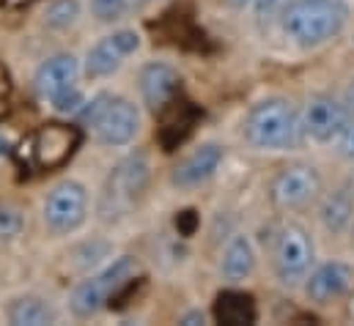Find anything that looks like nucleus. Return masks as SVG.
Instances as JSON below:
<instances>
[{
	"mask_svg": "<svg viewBox=\"0 0 354 326\" xmlns=\"http://www.w3.org/2000/svg\"><path fill=\"white\" fill-rule=\"evenodd\" d=\"M22 228H25L22 211L17 206H11V203H3L0 206V239L11 242V239H17L22 233Z\"/></svg>",
	"mask_w": 354,
	"mask_h": 326,
	"instance_id": "nucleus-25",
	"label": "nucleus"
},
{
	"mask_svg": "<svg viewBox=\"0 0 354 326\" xmlns=\"http://www.w3.org/2000/svg\"><path fill=\"white\" fill-rule=\"evenodd\" d=\"M149 0H91V11L102 22H118L135 11H140Z\"/></svg>",
	"mask_w": 354,
	"mask_h": 326,
	"instance_id": "nucleus-22",
	"label": "nucleus"
},
{
	"mask_svg": "<svg viewBox=\"0 0 354 326\" xmlns=\"http://www.w3.org/2000/svg\"><path fill=\"white\" fill-rule=\"evenodd\" d=\"M335 148H338V154H341L344 160H349V162H354V118L349 121V126L344 129V135L338 137Z\"/></svg>",
	"mask_w": 354,
	"mask_h": 326,
	"instance_id": "nucleus-28",
	"label": "nucleus"
},
{
	"mask_svg": "<svg viewBox=\"0 0 354 326\" xmlns=\"http://www.w3.org/2000/svg\"><path fill=\"white\" fill-rule=\"evenodd\" d=\"M178 324L184 326H198V324H206V316L201 313V310H189V313H184L181 318H178Z\"/></svg>",
	"mask_w": 354,
	"mask_h": 326,
	"instance_id": "nucleus-29",
	"label": "nucleus"
},
{
	"mask_svg": "<svg viewBox=\"0 0 354 326\" xmlns=\"http://www.w3.org/2000/svg\"><path fill=\"white\" fill-rule=\"evenodd\" d=\"M302 288H305V296L313 305L327 307V305L344 299L354 288V263L341 260V258L322 260V263H316L310 269V274L305 277Z\"/></svg>",
	"mask_w": 354,
	"mask_h": 326,
	"instance_id": "nucleus-11",
	"label": "nucleus"
},
{
	"mask_svg": "<svg viewBox=\"0 0 354 326\" xmlns=\"http://www.w3.org/2000/svg\"><path fill=\"white\" fill-rule=\"evenodd\" d=\"M319 222L327 233L344 236L354 225V181L335 186L319 203Z\"/></svg>",
	"mask_w": 354,
	"mask_h": 326,
	"instance_id": "nucleus-16",
	"label": "nucleus"
},
{
	"mask_svg": "<svg viewBox=\"0 0 354 326\" xmlns=\"http://www.w3.org/2000/svg\"><path fill=\"white\" fill-rule=\"evenodd\" d=\"M140 110L135 102H129L127 96H110V102L104 104V110L99 113V118L91 124V132H93V140L99 146H107V148H121V146H129L138 132H140Z\"/></svg>",
	"mask_w": 354,
	"mask_h": 326,
	"instance_id": "nucleus-10",
	"label": "nucleus"
},
{
	"mask_svg": "<svg viewBox=\"0 0 354 326\" xmlns=\"http://www.w3.org/2000/svg\"><path fill=\"white\" fill-rule=\"evenodd\" d=\"M140 88V99L151 113H162L174 99H178L181 90V75L176 66L165 64V61H151L140 69L138 77Z\"/></svg>",
	"mask_w": 354,
	"mask_h": 326,
	"instance_id": "nucleus-12",
	"label": "nucleus"
},
{
	"mask_svg": "<svg viewBox=\"0 0 354 326\" xmlns=\"http://www.w3.org/2000/svg\"><path fill=\"white\" fill-rule=\"evenodd\" d=\"M83 75V61H77L72 52H58L53 58H47L36 75H33V88L41 99H50L55 93H61L64 88L77 85Z\"/></svg>",
	"mask_w": 354,
	"mask_h": 326,
	"instance_id": "nucleus-14",
	"label": "nucleus"
},
{
	"mask_svg": "<svg viewBox=\"0 0 354 326\" xmlns=\"http://www.w3.org/2000/svg\"><path fill=\"white\" fill-rule=\"evenodd\" d=\"M151 181V162L143 151L127 154L121 162L115 164L104 181L102 189V217L104 220H118L124 214L132 211V206H138V200L143 198L146 186Z\"/></svg>",
	"mask_w": 354,
	"mask_h": 326,
	"instance_id": "nucleus-4",
	"label": "nucleus"
},
{
	"mask_svg": "<svg viewBox=\"0 0 354 326\" xmlns=\"http://www.w3.org/2000/svg\"><path fill=\"white\" fill-rule=\"evenodd\" d=\"M135 274V258L132 255H118L107 263H102L96 271H88L72 291L69 296V310L75 318H93L102 313L113 294Z\"/></svg>",
	"mask_w": 354,
	"mask_h": 326,
	"instance_id": "nucleus-5",
	"label": "nucleus"
},
{
	"mask_svg": "<svg viewBox=\"0 0 354 326\" xmlns=\"http://www.w3.org/2000/svg\"><path fill=\"white\" fill-rule=\"evenodd\" d=\"M140 33L135 28H118L107 36H102L96 44H91L83 58V75L91 80H102L115 75L132 55L140 52Z\"/></svg>",
	"mask_w": 354,
	"mask_h": 326,
	"instance_id": "nucleus-9",
	"label": "nucleus"
},
{
	"mask_svg": "<svg viewBox=\"0 0 354 326\" xmlns=\"http://www.w3.org/2000/svg\"><path fill=\"white\" fill-rule=\"evenodd\" d=\"M212 318H214L217 324H228V326L256 324V318H259L256 299H253L248 291L225 288V291H220L217 299H214Z\"/></svg>",
	"mask_w": 354,
	"mask_h": 326,
	"instance_id": "nucleus-17",
	"label": "nucleus"
},
{
	"mask_svg": "<svg viewBox=\"0 0 354 326\" xmlns=\"http://www.w3.org/2000/svg\"><path fill=\"white\" fill-rule=\"evenodd\" d=\"M8 151H11V137L0 132V160H3V157H6Z\"/></svg>",
	"mask_w": 354,
	"mask_h": 326,
	"instance_id": "nucleus-30",
	"label": "nucleus"
},
{
	"mask_svg": "<svg viewBox=\"0 0 354 326\" xmlns=\"http://www.w3.org/2000/svg\"><path fill=\"white\" fill-rule=\"evenodd\" d=\"M324 192L322 173L313 164L297 162L283 167L269 184V200L280 211H297L319 200Z\"/></svg>",
	"mask_w": 354,
	"mask_h": 326,
	"instance_id": "nucleus-8",
	"label": "nucleus"
},
{
	"mask_svg": "<svg viewBox=\"0 0 354 326\" xmlns=\"http://www.w3.org/2000/svg\"><path fill=\"white\" fill-rule=\"evenodd\" d=\"M6 316L14 326H47L58 321L55 307L41 296H17L8 305Z\"/></svg>",
	"mask_w": 354,
	"mask_h": 326,
	"instance_id": "nucleus-19",
	"label": "nucleus"
},
{
	"mask_svg": "<svg viewBox=\"0 0 354 326\" xmlns=\"http://www.w3.org/2000/svg\"><path fill=\"white\" fill-rule=\"evenodd\" d=\"M228 6L239 8V11H253V14H272L280 11L288 0H225Z\"/></svg>",
	"mask_w": 354,
	"mask_h": 326,
	"instance_id": "nucleus-26",
	"label": "nucleus"
},
{
	"mask_svg": "<svg viewBox=\"0 0 354 326\" xmlns=\"http://www.w3.org/2000/svg\"><path fill=\"white\" fill-rule=\"evenodd\" d=\"M316 266V245L302 222H283L272 233V271L280 285L297 288Z\"/></svg>",
	"mask_w": 354,
	"mask_h": 326,
	"instance_id": "nucleus-3",
	"label": "nucleus"
},
{
	"mask_svg": "<svg viewBox=\"0 0 354 326\" xmlns=\"http://www.w3.org/2000/svg\"><path fill=\"white\" fill-rule=\"evenodd\" d=\"M86 99H88V96L80 90V85H72V88H64L61 93L50 96L47 102H50V107H53L58 115H69V118H77V113L83 110Z\"/></svg>",
	"mask_w": 354,
	"mask_h": 326,
	"instance_id": "nucleus-23",
	"label": "nucleus"
},
{
	"mask_svg": "<svg viewBox=\"0 0 354 326\" xmlns=\"http://www.w3.org/2000/svg\"><path fill=\"white\" fill-rule=\"evenodd\" d=\"M242 135L256 151H291L302 137L299 110L286 96H266L248 110Z\"/></svg>",
	"mask_w": 354,
	"mask_h": 326,
	"instance_id": "nucleus-2",
	"label": "nucleus"
},
{
	"mask_svg": "<svg viewBox=\"0 0 354 326\" xmlns=\"http://www.w3.org/2000/svg\"><path fill=\"white\" fill-rule=\"evenodd\" d=\"M352 118L354 113L346 104V99L333 96V93H319L308 99V104L299 113L302 140L313 146H335Z\"/></svg>",
	"mask_w": 354,
	"mask_h": 326,
	"instance_id": "nucleus-6",
	"label": "nucleus"
},
{
	"mask_svg": "<svg viewBox=\"0 0 354 326\" xmlns=\"http://www.w3.org/2000/svg\"><path fill=\"white\" fill-rule=\"evenodd\" d=\"M75 132L72 129H64V126H47L39 132V140H36V154H39V162L41 164H61L75 148Z\"/></svg>",
	"mask_w": 354,
	"mask_h": 326,
	"instance_id": "nucleus-20",
	"label": "nucleus"
},
{
	"mask_svg": "<svg viewBox=\"0 0 354 326\" xmlns=\"http://www.w3.org/2000/svg\"><path fill=\"white\" fill-rule=\"evenodd\" d=\"M198 211H192V209H187V211H178L176 214V231L184 236V239H189L195 231H198Z\"/></svg>",
	"mask_w": 354,
	"mask_h": 326,
	"instance_id": "nucleus-27",
	"label": "nucleus"
},
{
	"mask_svg": "<svg viewBox=\"0 0 354 326\" xmlns=\"http://www.w3.org/2000/svg\"><path fill=\"white\" fill-rule=\"evenodd\" d=\"M113 247L102 239H93V242H83V245L75 249V258H77V266L83 271H91L93 266H102L107 258H110Z\"/></svg>",
	"mask_w": 354,
	"mask_h": 326,
	"instance_id": "nucleus-24",
	"label": "nucleus"
},
{
	"mask_svg": "<svg viewBox=\"0 0 354 326\" xmlns=\"http://www.w3.org/2000/svg\"><path fill=\"white\" fill-rule=\"evenodd\" d=\"M256 266H259V249L253 245V239L248 233H234L225 242L223 258H220V277L228 285H239L253 277Z\"/></svg>",
	"mask_w": 354,
	"mask_h": 326,
	"instance_id": "nucleus-15",
	"label": "nucleus"
},
{
	"mask_svg": "<svg viewBox=\"0 0 354 326\" xmlns=\"http://www.w3.org/2000/svg\"><path fill=\"white\" fill-rule=\"evenodd\" d=\"M86 217H88V189L83 181L64 178L47 192L41 206V220L53 233L58 236L75 233L86 222Z\"/></svg>",
	"mask_w": 354,
	"mask_h": 326,
	"instance_id": "nucleus-7",
	"label": "nucleus"
},
{
	"mask_svg": "<svg viewBox=\"0 0 354 326\" xmlns=\"http://www.w3.org/2000/svg\"><path fill=\"white\" fill-rule=\"evenodd\" d=\"M80 14H83L80 0H53V3H47L44 14H41V22L50 30H66L80 19Z\"/></svg>",
	"mask_w": 354,
	"mask_h": 326,
	"instance_id": "nucleus-21",
	"label": "nucleus"
},
{
	"mask_svg": "<svg viewBox=\"0 0 354 326\" xmlns=\"http://www.w3.org/2000/svg\"><path fill=\"white\" fill-rule=\"evenodd\" d=\"M349 25L346 0H288L280 8V30L297 47L313 50L344 33Z\"/></svg>",
	"mask_w": 354,
	"mask_h": 326,
	"instance_id": "nucleus-1",
	"label": "nucleus"
},
{
	"mask_svg": "<svg viewBox=\"0 0 354 326\" xmlns=\"http://www.w3.org/2000/svg\"><path fill=\"white\" fill-rule=\"evenodd\" d=\"M223 160H225V148L220 143H203L174 167L171 184L176 189H195V186L206 184L209 178H214Z\"/></svg>",
	"mask_w": 354,
	"mask_h": 326,
	"instance_id": "nucleus-13",
	"label": "nucleus"
},
{
	"mask_svg": "<svg viewBox=\"0 0 354 326\" xmlns=\"http://www.w3.org/2000/svg\"><path fill=\"white\" fill-rule=\"evenodd\" d=\"M344 99H346V104L352 107V113H354V80H352V85H349V90H346V96H344Z\"/></svg>",
	"mask_w": 354,
	"mask_h": 326,
	"instance_id": "nucleus-31",
	"label": "nucleus"
},
{
	"mask_svg": "<svg viewBox=\"0 0 354 326\" xmlns=\"http://www.w3.org/2000/svg\"><path fill=\"white\" fill-rule=\"evenodd\" d=\"M160 115H162V126H160V143H162V151H176L178 146L189 137V132H192L195 110L189 107V102H178V99H174Z\"/></svg>",
	"mask_w": 354,
	"mask_h": 326,
	"instance_id": "nucleus-18",
	"label": "nucleus"
}]
</instances>
